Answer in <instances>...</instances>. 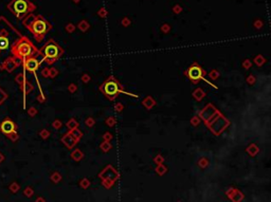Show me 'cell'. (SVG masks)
I'll list each match as a JSON object with an SVG mask.
<instances>
[{
    "mask_svg": "<svg viewBox=\"0 0 271 202\" xmlns=\"http://www.w3.org/2000/svg\"><path fill=\"white\" fill-rule=\"evenodd\" d=\"M204 74L206 72L202 67L196 63L191 65L186 71V75L188 76V78L194 84H197L200 79H204Z\"/></svg>",
    "mask_w": 271,
    "mask_h": 202,
    "instance_id": "52a82bcc",
    "label": "cell"
},
{
    "mask_svg": "<svg viewBox=\"0 0 271 202\" xmlns=\"http://www.w3.org/2000/svg\"><path fill=\"white\" fill-rule=\"evenodd\" d=\"M39 55L42 56V61L49 65H52L56 61H59L64 54V50L55 40L49 39L40 50H38Z\"/></svg>",
    "mask_w": 271,
    "mask_h": 202,
    "instance_id": "3957f363",
    "label": "cell"
},
{
    "mask_svg": "<svg viewBox=\"0 0 271 202\" xmlns=\"http://www.w3.org/2000/svg\"><path fill=\"white\" fill-rule=\"evenodd\" d=\"M51 29H52V25H51V23L44 16H42V15H36L34 21L32 22V25H30V28L28 30L33 34L36 41L40 42L42 41L45 36L48 34V32Z\"/></svg>",
    "mask_w": 271,
    "mask_h": 202,
    "instance_id": "5b68a950",
    "label": "cell"
},
{
    "mask_svg": "<svg viewBox=\"0 0 271 202\" xmlns=\"http://www.w3.org/2000/svg\"><path fill=\"white\" fill-rule=\"evenodd\" d=\"M17 131V126L15 124V122H13L12 120H10L8 118L4 119L3 121L0 123V132L3 134L5 137H8V134H13V132Z\"/></svg>",
    "mask_w": 271,
    "mask_h": 202,
    "instance_id": "ba28073f",
    "label": "cell"
},
{
    "mask_svg": "<svg viewBox=\"0 0 271 202\" xmlns=\"http://www.w3.org/2000/svg\"><path fill=\"white\" fill-rule=\"evenodd\" d=\"M4 161V156L2 152H0V163H2Z\"/></svg>",
    "mask_w": 271,
    "mask_h": 202,
    "instance_id": "ffe728a7",
    "label": "cell"
},
{
    "mask_svg": "<svg viewBox=\"0 0 271 202\" xmlns=\"http://www.w3.org/2000/svg\"><path fill=\"white\" fill-rule=\"evenodd\" d=\"M73 1H74V2H79V0H73Z\"/></svg>",
    "mask_w": 271,
    "mask_h": 202,
    "instance_id": "cb8c5ba5",
    "label": "cell"
},
{
    "mask_svg": "<svg viewBox=\"0 0 271 202\" xmlns=\"http://www.w3.org/2000/svg\"><path fill=\"white\" fill-rule=\"evenodd\" d=\"M67 30H68V31H72V30H73V25H67Z\"/></svg>",
    "mask_w": 271,
    "mask_h": 202,
    "instance_id": "7402d4cb",
    "label": "cell"
},
{
    "mask_svg": "<svg viewBox=\"0 0 271 202\" xmlns=\"http://www.w3.org/2000/svg\"><path fill=\"white\" fill-rule=\"evenodd\" d=\"M11 54L15 58L22 61L29 57H36L39 55L38 49L27 36H20L14 44L11 46Z\"/></svg>",
    "mask_w": 271,
    "mask_h": 202,
    "instance_id": "6da1fadb",
    "label": "cell"
},
{
    "mask_svg": "<svg viewBox=\"0 0 271 202\" xmlns=\"http://www.w3.org/2000/svg\"><path fill=\"white\" fill-rule=\"evenodd\" d=\"M6 137H8V139H10L12 142H16L17 140L19 139V135H18V134H17V131H15V132H13V134H8Z\"/></svg>",
    "mask_w": 271,
    "mask_h": 202,
    "instance_id": "9a60e30c",
    "label": "cell"
},
{
    "mask_svg": "<svg viewBox=\"0 0 271 202\" xmlns=\"http://www.w3.org/2000/svg\"><path fill=\"white\" fill-rule=\"evenodd\" d=\"M25 196L30 197V196H31V194H32V190H29V188H27V190H25Z\"/></svg>",
    "mask_w": 271,
    "mask_h": 202,
    "instance_id": "ac0fdd59",
    "label": "cell"
},
{
    "mask_svg": "<svg viewBox=\"0 0 271 202\" xmlns=\"http://www.w3.org/2000/svg\"><path fill=\"white\" fill-rule=\"evenodd\" d=\"M6 8L18 20H22L28 14L33 13L36 10L35 4L32 3L30 0H12Z\"/></svg>",
    "mask_w": 271,
    "mask_h": 202,
    "instance_id": "277c9868",
    "label": "cell"
},
{
    "mask_svg": "<svg viewBox=\"0 0 271 202\" xmlns=\"http://www.w3.org/2000/svg\"><path fill=\"white\" fill-rule=\"evenodd\" d=\"M10 190H11V192H13V193H16L17 190H19V186H18V184H17V183H15V182H14V183H12V184H11V185H10Z\"/></svg>",
    "mask_w": 271,
    "mask_h": 202,
    "instance_id": "2e32d148",
    "label": "cell"
},
{
    "mask_svg": "<svg viewBox=\"0 0 271 202\" xmlns=\"http://www.w3.org/2000/svg\"><path fill=\"white\" fill-rule=\"evenodd\" d=\"M35 113H36V109H35V108H31V109H30V110H29V114H30V115H34V114H35Z\"/></svg>",
    "mask_w": 271,
    "mask_h": 202,
    "instance_id": "d6986e66",
    "label": "cell"
},
{
    "mask_svg": "<svg viewBox=\"0 0 271 202\" xmlns=\"http://www.w3.org/2000/svg\"><path fill=\"white\" fill-rule=\"evenodd\" d=\"M20 89L22 90L23 94H25V96L28 93H30V92H31L32 90H33V86H32L31 84H30L29 81H28L27 79H25V81H23V83L20 85Z\"/></svg>",
    "mask_w": 271,
    "mask_h": 202,
    "instance_id": "7c38bea8",
    "label": "cell"
},
{
    "mask_svg": "<svg viewBox=\"0 0 271 202\" xmlns=\"http://www.w3.org/2000/svg\"><path fill=\"white\" fill-rule=\"evenodd\" d=\"M88 22H86V21H82L81 23H79V28H81L82 30H83V31H85V30H87L88 29Z\"/></svg>",
    "mask_w": 271,
    "mask_h": 202,
    "instance_id": "e0dca14e",
    "label": "cell"
},
{
    "mask_svg": "<svg viewBox=\"0 0 271 202\" xmlns=\"http://www.w3.org/2000/svg\"><path fill=\"white\" fill-rule=\"evenodd\" d=\"M99 14H100V15H101V16H105V15H106V12H105V11H104V10H103V8H102V10H101V11H100V12H99Z\"/></svg>",
    "mask_w": 271,
    "mask_h": 202,
    "instance_id": "44dd1931",
    "label": "cell"
},
{
    "mask_svg": "<svg viewBox=\"0 0 271 202\" xmlns=\"http://www.w3.org/2000/svg\"><path fill=\"white\" fill-rule=\"evenodd\" d=\"M8 93H6L4 90H2L1 88H0V106H1V105L3 104L6 100H8Z\"/></svg>",
    "mask_w": 271,
    "mask_h": 202,
    "instance_id": "4fadbf2b",
    "label": "cell"
},
{
    "mask_svg": "<svg viewBox=\"0 0 271 202\" xmlns=\"http://www.w3.org/2000/svg\"><path fill=\"white\" fill-rule=\"evenodd\" d=\"M15 81H16V83L18 84L19 86L21 85V84L23 83V81H25V73H19L18 75L16 76V78H15Z\"/></svg>",
    "mask_w": 271,
    "mask_h": 202,
    "instance_id": "5bb4252c",
    "label": "cell"
},
{
    "mask_svg": "<svg viewBox=\"0 0 271 202\" xmlns=\"http://www.w3.org/2000/svg\"><path fill=\"white\" fill-rule=\"evenodd\" d=\"M21 63H22V66H23V68H25V70L29 71V72H32V73H35L40 66V61H38L36 57H29V58H25V59H23Z\"/></svg>",
    "mask_w": 271,
    "mask_h": 202,
    "instance_id": "9c48e42d",
    "label": "cell"
},
{
    "mask_svg": "<svg viewBox=\"0 0 271 202\" xmlns=\"http://www.w3.org/2000/svg\"><path fill=\"white\" fill-rule=\"evenodd\" d=\"M13 35H21L20 32L12 25V23L4 18L3 16H0V55L2 53H5L8 50L10 46H12L14 42ZM0 70H2V66L0 64Z\"/></svg>",
    "mask_w": 271,
    "mask_h": 202,
    "instance_id": "7a4b0ae2",
    "label": "cell"
},
{
    "mask_svg": "<svg viewBox=\"0 0 271 202\" xmlns=\"http://www.w3.org/2000/svg\"><path fill=\"white\" fill-rule=\"evenodd\" d=\"M180 11H181L180 6H175V12H180Z\"/></svg>",
    "mask_w": 271,
    "mask_h": 202,
    "instance_id": "603a6c76",
    "label": "cell"
},
{
    "mask_svg": "<svg viewBox=\"0 0 271 202\" xmlns=\"http://www.w3.org/2000/svg\"><path fill=\"white\" fill-rule=\"evenodd\" d=\"M20 64H21V61L15 58L14 56H8V57H6V58L3 61V63H2V69L5 70L6 72L12 73L15 69L20 65Z\"/></svg>",
    "mask_w": 271,
    "mask_h": 202,
    "instance_id": "30bf717a",
    "label": "cell"
},
{
    "mask_svg": "<svg viewBox=\"0 0 271 202\" xmlns=\"http://www.w3.org/2000/svg\"><path fill=\"white\" fill-rule=\"evenodd\" d=\"M100 90L102 91V93L110 101L115 100L120 93L127 94L123 89H122L121 84H120L113 76L108 77V78L102 84V86L100 87Z\"/></svg>",
    "mask_w": 271,
    "mask_h": 202,
    "instance_id": "8992f818",
    "label": "cell"
},
{
    "mask_svg": "<svg viewBox=\"0 0 271 202\" xmlns=\"http://www.w3.org/2000/svg\"><path fill=\"white\" fill-rule=\"evenodd\" d=\"M35 16L36 15H34L33 13H30V14H28L27 16L25 17V18L22 19V25L25 28H27V29H29L30 25H32V22L34 21V19H35Z\"/></svg>",
    "mask_w": 271,
    "mask_h": 202,
    "instance_id": "8fae6325",
    "label": "cell"
}]
</instances>
